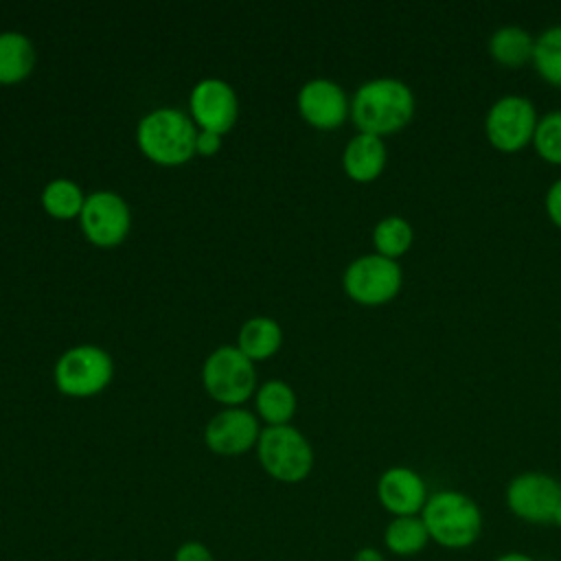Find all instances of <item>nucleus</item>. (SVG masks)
Listing matches in <instances>:
<instances>
[{
	"mask_svg": "<svg viewBox=\"0 0 561 561\" xmlns=\"http://www.w3.org/2000/svg\"><path fill=\"white\" fill-rule=\"evenodd\" d=\"M219 145H221L219 134L202 129V134H197V140H195V151H199L204 156H210V153H215L219 149Z\"/></svg>",
	"mask_w": 561,
	"mask_h": 561,
	"instance_id": "27",
	"label": "nucleus"
},
{
	"mask_svg": "<svg viewBox=\"0 0 561 561\" xmlns=\"http://www.w3.org/2000/svg\"><path fill=\"white\" fill-rule=\"evenodd\" d=\"M256 408L270 425H285L296 410L294 390L285 381H267L256 392Z\"/></svg>",
	"mask_w": 561,
	"mask_h": 561,
	"instance_id": "20",
	"label": "nucleus"
},
{
	"mask_svg": "<svg viewBox=\"0 0 561 561\" xmlns=\"http://www.w3.org/2000/svg\"><path fill=\"white\" fill-rule=\"evenodd\" d=\"M256 419L248 410L230 408L215 414L206 425V445L224 456H234L248 451L254 440H259Z\"/></svg>",
	"mask_w": 561,
	"mask_h": 561,
	"instance_id": "13",
	"label": "nucleus"
},
{
	"mask_svg": "<svg viewBox=\"0 0 561 561\" xmlns=\"http://www.w3.org/2000/svg\"><path fill=\"white\" fill-rule=\"evenodd\" d=\"M495 561H537L535 557H530V554H526V552H517V550H513V552H504V554H500Z\"/></svg>",
	"mask_w": 561,
	"mask_h": 561,
	"instance_id": "29",
	"label": "nucleus"
},
{
	"mask_svg": "<svg viewBox=\"0 0 561 561\" xmlns=\"http://www.w3.org/2000/svg\"><path fill=\"white\" fill-rule=\"evenodd\" d=\"M44 208L59 219H68L81 215L83 208V193L72 180H53L42 193Z\"/></svg>",
	"mask_w": 561,
	"mask_h": 561,
	"instance_id": "23",
	"label": "nucleus"
},
{
	"mask_svg": "<svg viewBox=\"0 0 561 561\" xmlns=\"http://www.w3.org/2000/svg\"><path fill=\"white\" fill-rule=\"evenodd\" d=\"M298 107L307 123L320 129L337 127L348 112L346 94L329 79H313L300 88Z\"/></svg>",
	"mask_w": 561,
	"mask_h": 561,
	"instance_id": "14",
	"label": "nucleus"
},
{
	"mask_svg": "<svg viewBox=\"0 0 561 561\" xmlns=\"http://www.w3.org/2000/svg\"><path fill=\"white\" fill-rule=\"evenodd\" d=\"M112 377V359L99 346H75L55 366L57 388L72 397H88L105 388Z\"/></svg>",
	"mask_w": 561,
	"mask_h": 561,
	"instance_id": "9",
	"label": "nucleus"
},
{
	"mask_svg": "<svg viewBox=\"0 0 561 561\" xmlns=\"http://www.w3.org/2000/svg\"><path fill=\"white\" fill-rule=\"evenodd\" d=\"M533 64L541 79L561 88V26H552L535 39Z\"/></svg>",
	"mask_w": 561,
	"mask_h": 561,
	"instance_id": "22",
	"label": "nucleus"
},
{
	"mask_svg": "<svg viewBox=\"0 0 561 561\" xmlns=\"http://www.w3.org/2000/svg\"><path fill=\"white\" fill-rule=\"evenodd\" d=\"M412 239H414L412 226L403 217H397V215L381 219L373 232L377 254L392 259V261L410 250Z\"/></svg>",
	"mask_w": 561,
	"mask_h": 561,
	"instance_id": "21",
	"label": "nucleus"
},
{
	"mask_svg": "<svg viewBox=\"0 0 561 561\" xmlns=\"http://www.w3.org/2000/svg\"><path fill=\"white\" fill-rule=\"evenodd\" d=\"M351 114L362 134L383 136L403 129L414 116V94L399 79H373L359 85Z\"/></svg>",
	"mask_w": 561,
	"mask_h": 561,
	"instance_id": "1",
	"label": "nucleus"
},
{
	"mask_svg": "<svg viewBox=\"0 0 561 561\" xmlns=\"http://www.w3.org/2000/svg\"><path fill=\"white\" fill-rule=\"evenodd\" d=\"M546 210H548V217L552 219V224L561 228V178L548 188Z\"/></svg>",
	"mask_w": 561,
	"mask_h": 561,
	"instance_id": "26",
	"label": "nucleus"
},
{
	"mask_svg": "<svg viewBox=\"0 0 561 561\" xmlns=\"http://www.w3.org/2000/svg\"><path fill=\"white\" fill-rule=\"evenodd\" d=\"M195 127L180 110L160 107L138 123L140 149L160 164L186 162L195 151Z\"/></svg>",
	"mask_w": 561,
	"mask_h": 561,
	"instance_id": "3",
	"label": "nucleus"
},
{
	"mask_svg": "<svg viewBox=\"0 0 561 561\" xmlns=\"http://www.w3.org/2000/svg\"><path fill=\"white\" fill-rule=\"evenodd\" d=\"M421 519L430 541L447 550L469 548L482 533L480 506L469 495L454 489L432 493L421 511Z\"/></svg>",
	"mask_w": 561,
	"mask_h": 561,
	"instance_id": "2",
	"label": "nucleus"
},
{
	"mask_svg": "<svg viewBox=\"0 0 561 561\" xmlns=\"http://www.w3.org/2000/svg\"><path fill=\"white\" fill-rule=\"evenodd\" d=\"M533 145L546 162L561 164V112H550L537 121Z\"/></svg>",
	"mask_w": 561,
	"mask_h": 561,
	"instance_id": "24",
	"label": "nucleus"
},
{
	"mask_svg": "<svg viewBox=\"0 0 561 561\" xmlns=\"http://www.w3.org/2000/svg\"><path fill=\"white\" fill-rule=\"evenodd\" d=\"M401 267L397 261L381 254L355 259L344 272L346 294L362 305H383L401 289Z\"/></svg>",
	"mask_w": 561,
	"mask_h": 561,
	"instance_id": "7",
	"label": "nucleus"
},
{
	"mask_svg": "<svg viewBox=\"0 0 561 561\" xmlns=\"http://www.w3.org/2000/svg\"><path fill=\"white\" fill-rule=\"evenodd\" d=\"M191 110L202 129L221 136L237 118V94L221 79H204L191 92Z\"/></svg>",
	"mask_w": 561,
	"mask_h": 561,
	"instance_id": "12",
	"label": "nucleus"
},
{
	"mask_svg": "<svg viewBox=\"0 0 561 561\" xmlns=\"http://www.w3.org/2000/svg\"><path fill=\"white\" fill-rule=\"evenodd\" d=\"M506 506L528 524H550L561 506V482L541 471L519 473L506 486Z\"/></svg>",
	"mask_w": 561,
	"mask_h": 561,
	"instance_id": "5",
	"label": "nucleus"
},
{
	"mask_svg": "<svg viewBox=\"0 0 561 561\" xmlns=\"http://www.w3.org/2000/svg\"><path fill=\"white\" fill-rule=\"evenodd\" d=\"M280 346V327L272 318H252L239 333V348L250 359H265Z\"/></svg>",
	"mask_w": 561,
	"mask_h": 561,
	"instance_id": "19",
	"label": "nucleus"
},
{
	"mask_svg": "<svg viewBox=\"0 0 561 561\" xmlns=\"http://www.w3.org/2000/svg\"><path fill=\"white\" fill-rule=\"evenodd\" d=\"M537 114L528 99L508 94L495 101L486 114L484 131L489 142L504 153H513L533 142Z\"/></svg>",
	"mask_w": 561,
	"mask_h": 561,
	"instance_id": "6",
	"label": "nucleus"
},
{
	"mask_svg": "<svg viewBox=\"0 0 561 561\" xmlns=\"http://www.w3.org/2000/svg\"><path fill=\"white\" fill-rule=\"evenodd\" d=\"M552 524H557V526H561V506H559V511H557V515H554V519H552Z\"/></svg>",
	"mask_w": 561,
	"mask_h": 561,
	"instance_id": "30",
	"label": "nucleus"
},
{
	"mask_svg": "<svg viewBox=\"0 0 561 561\" xmlns=\"http://www.w3.org/2000/svg\"><path fill=\"white\" fill-rule=\"evenodd\" d=\"M353 561H386L383 552L379 548H373V546H364L359 548L355 554H353Z\"/></svg>",
	"mask_w": 561,
	"mask_h": 561,
	"instance_id": "28",
	"label": "nucleus"
},
{
	"mask_svg": "<svg viewBox=\"0 0 561 561\" xmlns=\"http://www.w3.org/2000/svg\"><path fill=\"white\" fill-rule=\"evenodd\" d=\"M259 460L280 482H300L313 467V451L307 438L291 425H270L259 436Z\"/></svg>",
	"mask_w": 561,
	"mask_h": 561,
	"instance_id": "4",
	"label": "nucleus"
},
{
	"mask_svg": "<svg viewBox=\"0 0 561 561\" xmlns=\"http://www.w3.org/2000/svg\"><path fill=\"white\" fill-rule=\"evenodd\" d=\"M430 543L427 528L421 515L392 517L383 528V546L397 557H414Z\"/></svg>",
	"mask_w": 561,
	"mask_h": 561,
	"instance_id": "16",
	"label": "nucleus"
},
{
	"mask_svg": "<svg viewBox=\"0 0 561 561\" xmlns=\"http://www.w3.org/2000/svg\"><path fill=\"white\" fill-rule=\"evenodd\" d=\"M386 145L379 136L373 134H357L348 140L342 162L348 178L355 182H373L381 175L386 167Z\"/></svg>",
	"mask_w": 561,
	"mask_h": 561,
	"instance_id": "15",
	"label": "nucleus"
},
{
	"mask_svg": "<svg viewBox=\"0 0 561 561\" xmlns=\"http://www.w3.org/2000/svg\"><path fill=\"white\" fill-rule=\"evenodd\" d=\"M427 497L423 478L410 467H390L377 480V500L392 517L421 515Z\"/></svg>",
	"mask_w": 561,
	"mask_h": 561,
	"instance_id": "11",
	"label": "nucleus"
},
{
	"mask_svg": "<svg viewBox=\"0 0 561 561\" xmlns=\"http://www.w3.org/2000/svg\"><path fill=\"white\" fill-rule=\"evenodd\" d=\"M204 383L208 392L221 403L245 401L256 381L252 359L234 346L217 348L204 364Z\"/></svg>",
	"mask_w": 561,
	"mask_h": 561,
	"instance_id": "8",
	"label": "nucleus"
},
{
	"mask_svg": "<svg viewBox=\"0 0 561 561\" xmlns=\"http://www.w3.org/2000/svg\"><path fill=\"white\" fill-rule=\"evenodd\" d=\"M81 226L96 245H116L129 230V208L112 191L92 193L81 208Z\"/></svg>",
	"mask_w": 561,
	"mask_h": 561,
	"instance_id": "10",
	"label": "nucleus"
},
{
	"mask_svg": "<svg viewBox=\"0 0 561 561\" xmlns=\"http://www.w3.org/2000/svg\"><path fill=\"white\" fill-rule=\"evenodd\" d=\"M491 57L506 68H519L533 61L535 39L519 26H502L489 39Z\"/></svg>",
	"mask_w": 561,
	"mask_h": 561,
	"instance_id": "17",
	"label": "nucleus"
},
{
	"mask_svg": "<svg viewBox=\"0 0 561 561\" xmlns=\"http://www.w3.org/2000/svg\"><path fill=\"white\" fill-rule=\"evenodd\" d=\"M173 561H215L210 548L202 541H184L178 546Z\"/></svg>",
	"mask_w": 561,
	"mask_h": 561,
	"instance_id": "25",
	"label": "nucleus"
},
{
	"mask_svg": "<svg viewBox=\"0 0 561 561\" xmlns=\"http://www.w3.org/2000/svg\"><path fill=\"white\" fill-rule=\"evenodd\" d=\"M35 61L33 44L26 35L7 31L0 33V83H15L24 79Z\"/></svg>",
	"mask_w": 561,
	"mask_h": 561,
	"instance_id": "18",
	"label": "nucleus"
}]
</instances>
